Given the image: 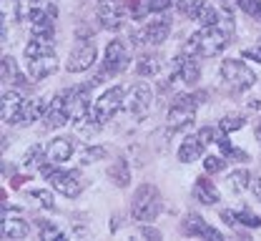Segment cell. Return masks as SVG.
<instances>
[{
	"label": "cell",
	"mask_w": 261,
	"mask_h": 241,
	"mask_svg": "<svg viewBox=\"0 0 261 241\" xmlns=\"http://www.w3.org/2000/svg\"><path fill=\"white\" fill-rule=\"evenodd\" d=\"M161 208H163V199L156 186L143 183V186L136 189L133 201H130V216L136 221H153V219H159Z\"/></svg>",
	"instance_id": "obj_3"
},
{
	"label": "cell",
	"mask_w": 261,
	"mask_h": 241,
	"mask_svg": "<svg viewBox=\"0 0 261 241\" xmlns=\"http://www.w3.org/2000/svg\"><path fill=\"white\" fill-rule=\"evenodd\" d=\"M254 133H256V141H259V146H261V121L256 123V128H254Z\"/></svg>",
	"instance_id": "obj_41"
},
{
	"label": "cell",
	"mask_w": 261,
	"mask_h": 241,
	"mask_svg": "<svg viewBox=\"0 0 261 241\" xmlns=\"http://www.w3.org/2000/svg\"><path fill=\"white\" fill-rule=\"evenodd\" d=\"M241 56H244V58H251V61H256V63H261V48H254V50H251V48H246Z\"/></svg>",
	"instance_id": "obj_38"
},
{
	"label": "cell",
	"mask_w": 261,
	"mask_h": 241,
	"mask_svg": "<svg viewBox=\"0 0 261 241\" xmlns=\"http://www.w3.org/2000/svg\"><path fill=\"white\" fill-rule=\"evenodd\" d=\"M198 58H201V56H196V53L181 50V53L171 61V73H173V78H181L184 83L194 86L196 81H198V75H201V63H198Z\"/></svg>",
	"instance_id": "obj_13"
},
{
	"label": "cell",
	"mask_w": 261,
	"mask_h": 241,
	"mask_svg": "<svg viewBox=\"0 0 261 241\" xmlns=\"http://www.w3.org/2000/svg\"><path fill=\"white\" fill-rule=\"evenodd\" d=\"M216 131L211 128V126H206V128H201V131H196L191 136L184 138V143H181V148H178V161H184V164H194L196 158H201L203 156V151L211 146V141H216Z\"/></svg>",
	"instance_id": "obj_11"
},
{
	"label": "cell",
	"mask_w": 261,
	"mask_h": 241,
	"mask_svg": "<svg viewBox=\"0 0 261 241\" xmlns=\"http://www.w3.org/2000/svg\"><path fill=\"white\" fill-rule=\"evenodd\" d=\"M198 103H201V93H178L173 103L168 105V131H181L191 126Z\"/></svg>",
	"instance_id": "obj_5"
},
{
	"label": "cell",
	"mask_w": 261,
	"mask_h": 241,
	"mask_svg": "<svg viewBox=\"0 0 261 241\" xmlns=\"http://www.w3.org/2000/svg\"><path fill=\"white\" fill-rule=\"evenodd\" d=\"M98 20L106 31H118L126 23L123 0H100L98 3Z\"/></svg>",
	"instance_id": "obj_17"
},
{
	"label": "cell",
	"mask_w": 261,
	"mask_h": 241,
	"mask_svg": "<svg viewBox=\"0 0 261 241\" xmlns=\"http://www.w3.org/2000/svg\"><path fill=\"white\" fill-rule=\"evenodd\" d=\"M216 143L224 148V153H226V156H233V161H249V156H246L244 151H239L236 146H231L224 136H216Z\"/></svg>",
	"instance_id": "obj_32"
},
{
	"label": "cell",
	"mask_w": 261,
	"mask_h": 241,
	"mask_svg": "<svg viewBox=\"0 0 261 241\" xmlns=\"http://www.w3.org/2000/svg\"><path fill=\"white\" fill-rule=\"evenodd\" d=\"M181 234L184 236H191V239H214V241H221L224 234L216 231L211 224H206L198 213H186L184 221H181Z\"/></svg>",
	"instance_id": "obj_16"
},
{
	"label": "cell",
	"mask_w": 261,
	"mask_h": 241,
	"mask_svg": "<svg viewBox=\"0 0 261 241\" xmlns=\"http://www.w3.org/2000/svg\"><path fill=\"white\" fill-rule=\"evenodd\" d=\"M203 169H206V173H219L226 169V158L224 156H206L203 158Z\"/></svg>",
	"instance_id": "obj_34"
},
{
	"label": "cell",
	"mask_w": 261,
	"mask_h": 241,
	"mask_svg": "<svg viewBox=\"0 0 261 241\" xmlns=\"http://www.w3.org/2000/svg\"><path fill=\"white\" fill-rule=\"evenodd\" d=\"M108 156V151L103 148V146H91V148H83V153H81V164L86 166V164H96L100 158H106Z\"/></svg>",
	"instance_id": "obj_30"
},
{
	"label": "cell",
	"mask_w": 261,
	"mask_h": 241,
	"mask_svg": "<svg viewBox=\"0 0 261 241\" xmlns=\"http://www.w3.org/2000/svg\"><path fill=\"white\" fill-rule=\"evenodd\" d=\"M221 78L233 93H244L249 91L254 83H256V73L249 68L244 61H236V58H228L221 63Z\"/></svg>",
	"instance_id": "obj_9"
},
{
	"label": "cell",
	"mask_w": 261,
	"mask_h": 241,
	"mask_svg": "<svg viewBox=\"0 0 261 241\" xmlns=\"http://www.w3.org/2000/svg\"><path fill=\"white\" fill-rule=\"evenodd\" d=\"M45 98H25L23 105H20V113H18V118H15V123L18 126H31L33 121H38V118H43L45 116Z\"/></svg>",
	"instance_id": "obj_19"
},
{
	"label": "cell",
	"mask_w": 261,
	"mask_h": 241,
	"mask_svg": "<svg viewBox=\"0 0 261 241\" xmlns=\"http://www.w3.org/2000/svg\"><path fill=\"white\" fill-rule=\"evenodd\" d=\"M33 196L40 201V206L43 208H50V211L56 208V201H53V196H50L48 191H33Z\"/></svg>",
	"instance_id": "obj_37"
},
{
	"label": "cell",
	"mask_w": 261,
	"mask_h": 241,
	"mask_svg": "<svg viewBox=\"0 0 261 241\" xmlns=\"http://www.w3.org/2000/svg\"><path fill=\"white\" fill-rule=\"evenodd\" d=\"M194 196L203 204V206H214V204H219V191H216V186L211 183V178H206V176H198L194 183Z\"/></svg>",
	"instance_id": "obj_22"
},
{
	"label": "cell",
	"mask_w": 261,
	"mask_h": 241,
	"mask_svg": "<svg viewBox=\"0 0 261 241\" xmlns=\"http://www.w3.org/2000/svg\"><path fill=\"white\" fill-rule=\"evenodd\" d=\"M56 15H58V10H56L53 3H45V0L33 3L31 8L25 10V20H28L31 35H38V38H56V31H53Z\"/></svg>",
	"instance_id": "obj_6"
},
{
	"label": "cell",
	"mask_w": 261,
	"mask_h": 241,
	"mask_svg": "<svg viewBox=\"0 0 261 241\" xmlns=\"http://www.w3.org/2000/svg\"><path fill=\"white\" fill-rule=\"evenodd\" d=\"M108 178L116 183V186H128V181H130V169H128V161L121 156V158H116L113 161V166L108 169Z\"/></svg>",
	"instance_id": "obj_28"
},
{
	"label": "cell",
	"mask_w": 261,
	"mask_h": 241,
	"mask_svg": "<svg viewBox=\"0 0 261 241\" xmlns=\"http://www.w3.org/2000/svg\"><path fill=\"white\" fill-rule=\"evenodd\" d=\"M231 35H233V15H231V13H224V18H221L219 25H208V28L196 31V33L186 40L184 50L196 53V56H201V58H211V56H219L228 43H231Z\"/></svg>",
	"instance_id": "obj_1"
},
{
	"label": "cell",
	"mask_w": 261,
	"mask_h": 241,
	"mask_svg": "<svg viewBox=\"0 0 261 241\" xmlns=\"http://www.w3.org/2000/svg\"><path fill=\"white\" fill-rule=\"evenodd\" d=\"M48 158V146H31L25 151V158H23V166L25 169H40Z\"/></svg>",
	"instance_id": "obj_29"
},
{
	"label": "cell",
	"mask_w": 261,
	"mask_h": 241,
	"mask_svg": "<svg viewBox=\"0 0 261 241\" xmlns=\"http://www.w3.org/2000/svg\"><path fill=\"white\" fill-rule=\"evenodd\" d=\"M151 103H153V93L146 83H136L130 86V91L126 93V111L136 118H143L148 111H151Z\"/></svg>",
	"instance_id": "obj_15"
},
{
	"label": "cell",
	"mask_w": 261,
	"mask_h": 241,
	"mask_svg": "<svg viewBox=\"0 0 261 241\" xmlns=\"http://www.w3.org/2000/svg\"><path fill=\"white\" fill-rule=\"evenodd\" d=\"M73 151H75V143H73V138H68V136L53 138V141L48 143V158H50L53 164H65V161H70Z\"/></svg>",
	"instance_id": "obj_21"
},
{
	"label": "cell",
	"mask_w": 261,
	"mask_h": 241,
	"mask_svg": "<svg viewBox=\"0 0 261 241\" xmlns=\"http://www.w3.org/2000/svg\"><path fill=\"white\" fill-rule=\"evenodd\" d=\"M130 66V53H128V45L121 40V38H116V40H111L108 43V48H106V58H103V68L100 73L96 75V81L91 83V86H96L100 81H106L108 75H118V73H123V70Z\"/></svg>",
	"instance_id": "obj_7"
},
{
	"label": "cell",
	"mask_w": 261,
	"mask_h": 241,
	"mask_svg": "<svg viewBox=\"0 0 261 241\" xmlns=\"http://www.w3.org/2000/svg\"><path fill=\"white\" fill-rule=\"evenodd\" d=\"M0 70H3V81H5V83H13V86H25V83H28V78H23V73L18 70L13 56H3Z\"/></svg>",
	"instance_id": "obj_26"
},
{
	"label": "cell",
	"mask_w": 261,
	"mask_h": 241,
	"mask_svg": "<svg viewBox=\"0 0 261 241\" xmlns=\"http://www.w3.org/2000/svg\"><path fill=\"white\" fill-rule=\"evenodd\" d=\"M38 171L50 181V186H53L58 194H63L68 199H75V196L86 189V181H83V176L78 171H65V169H58V166H53V164H48V161H45Z\"/></svg>",
	"instance_id": "obj_4"
},
{
	"label": "cell",
	"mask_w": 261,
	"mask_h": 241,
	"mask_svg": "<svg viewBox=\"0 0 261 241\" xmlns=\"http://www.w3.org/2000/svg\"><path fill=\"white\" fill-rule=\"evenodd\" d=\"M184 10H186V15H189V18H194V20L201 23V28L219 25V23H221V18H224V13H219L208 0H189Z\"/></svg>",
	"instance_id": "obj_18"
},
{
	"label": "cell",
	"mask_w": 261,
	"mask_h": 241,
	"mask_svg": "<svg viewBox=\"0 0 261 241\" xmlns=\"http://www.w3.org/2000/svg\"><path fill=\"white\" fill-rule=\"evenodd\" d=\"M246 121L241 118V116H226V118H221V131L228 133V131H236V128H241Z\"/></svg>",
	"instance_id": "obj_36"
},
{
	"label": "cell",
	"mask_w": 261,
	"mask_h": 241,
	"mask_svg": "<svg viewBox=\"0 0 261 241\" xmlns=\"http://www.w3.org/2000/svg\"><path fill=\"white\" fill-rule=\"evenodd\" d=\"M23 101H25V98H23L15 88L3 91V101H0V116H3V123H15Z\"/></svg>",
	"instance_id": "obj_20"
},
{
	"label": "cell",
	"mask_w": 261,
	"mask_h": 241,
	"mask_svg": "<svg viewBox=\"0 0 261 241\" xmlns=\"http://www.w3.org/2000/svg\"><path fill=\"white\" fill-rule=\"evenodd\" d=\"M171 33V18L168 15H161L153 18L151 23H146L138 33H136V43H143V45H161L163 40Z\"/></svg>",
	"instance_id": "obj_14"
},
{
	"label": "cell",
	"mask_w": 261,
	"mask_h": 241,
	"mask_svg": "<svg viewBox=\"0 0 261 241\" xmlns=\"http://www.w3.org/2000/svg\"><path fill=\"white\" fill-rule=\"evenodd\" d=\"M161 70H163V61L159 56H153V53H143L138 58V63H136V73L143 75V78H156Z\"/></svg>",
	"instance_id": "obj_24"
},
{
	"label": "cell",
	"mask_w": 261,
	"mask_h": 241,
	"mask_svg": "<svg viewBox=\"0 0 261 241\" xmlns=\"http://www.w3.org/2000/svg\"><path fill=\"white\" fill-rule=\"evenodd\" d=\"M221 219L226 221L228 226H236V224H244V226H251V229H259L261 226V219L254 213V211H249V208H244V211H221Z\"/></svg>",
	"instance_id": "obj_23"
},
{
	"label": "cell",
	"mask_w": 261,
	"mask_h": 241,
	"mask_svg": "<svg viewBox=\"0 0 261 241\" xmlns=\"http://www.w3.org/2000/svg\"><path fill=\"white\" fill-rule=\"evenodd\" d=\"M181 0H146V10L148 13H153V15H159V13H166L168 8H173V5H178Z\"/></svg>",
	"instance_id": "obj_33"
},
{
	"label": "cell",
	"mask_w": 261,
	"mask_h": 241,
	"mask_svg": "<svg viewBox=\"0 0 261 241\" xmlns=\"http://www.w3.org/2000/svg\"><path fill=\"white\" fill-rule=\"evenodd\" d=\"M121 108H126V88H123V86H113V88H108L96 103H93L91 111H93L98 123L106 126L111 118H116V113H118Z\"/></svg>",
	"instance_id": "obj_10"
},
{
	"label": "cell",
	"mask_w": 261,
	"mask_h": 241,
	"mask_svg": "<svg viewBox=\"0 0 261 241\" xmlns=\"http://www.w3.org/2000/svg\"><path fill=\"white\" fill-rule=\"evenodd\" d=\"M236 5H239L249 18H254L256 23H261V0H236Z\"/></svg>",
	"instance_id": "obj_31"
},
{
	"label": "cell",
	"mask_w": 261,
	"mask_h": 241,
	"mask_svg": "<svg viewBox=\"0 0 261 241\" xmlns=\"http://www.w3.org/2000/svg\"><path fill=\"white\" fill-rule=\"evenodd\" d=\"M73 101H75V88L61 91L45 108V116H43L45 128H61L68 121H73Z\"/></svg>",
	"instance_id": "obj_8"
},
{
	"label": "cell",
	"mask_w": 261,
	"mask_h": 241,
	"mask_svg": "<svg viewBox=\"0 0 261 241\" xmlns=\"http://www.w3.org/2000/svg\"><path fill=\"white\" fill-rule=\"evenodd\" d=\"M226 186L231 194H244L249 186H251V173L246 171V169H236V171H231L226 176Z\"/></svg>",
	"instance_id": "obj_27"
},
{
	"label": "cell",
	"mask_w": 261,
	"mask_h": 241,
	"mask_svg": "<svg viewBox=\"0 0 261 241\" xmlns=\"http://www.w3.org/2000/svg\"><path fill=\"white\" fill-rule=\"evenodd\" d=\"M56 38H38L33 35L25 45V66L31 81H43L48 75H53L58 70V58L53 50Z\"/></svg>",
	"instance_id": "obj_2"
},
{
	"label": "cell",
	"mask_w": 261,
	"mask_h": 241,
	"mask_svg": "<svg viewBox=\"0 0 261 241\" xmlns=\"http://www.w3.org/2000/svg\"><path fill=\"white\" fill-rule=\"evenodd\" d=\"M96 63V43L93 40H86V38H78L70 48V56H68V63L65 68L70 73H83Z\"/></svg>",
	"instance_id": "obj_12"
},
{
	"label": "cell",
	"mask_w": 261,
	"mask_h": 241,
	"mask_svg": "<svg viewBox=\"0 0 261 241\" xmlns=\"http://www.w3.org/2000/svg\"><path fill=\"white\" fill-rule=\"evenodd\" d=\"M40 239H65V234L58 226H53L48 221H40Z\"/></svg>",
	"instance_id": "obj_35"
},
{
	"label": "cell",
	"mask_w": 261,
	"mask_h": 241,
	"mask_svg": "<svg viewBox=\"0 0 261 241\" xmlns=\"http://www.w3.org/2000/svg\"><path fill=\"white\" fill-rule=\"evenodd\" d=\"M141 236H148V239H161V234H159L156 229H148V226H143V229H141Z\"/></svg>",
	"instance_id": "obj_39"
},
{
	"label": "cell",
	"mask_w": 261,
	"mask_h": 241,
	"mask_svg": "<svg viewBox=\"0 0 261 241\" xmlns=\"http://www.w3.org/2000/svg\"><path fill=\"white\" fill-rule=\"evenodd\" d=\"M128 8L130 10H136V8H138V0H128Z\"/></svg>",
	"instance_id": "obj_42"
},
{
	"label": "cell",
	"mask_w": 261,
	"mask_h": 241,
	"mask_svg": "<svg viewBox=\"0 0 261 241\" xmlns=\"http://www.w3.org/2000/svg\"><path fill=\"white\" fill-rule=\"evenodd\" d=\"M251 189H254V194H256V199H261V176L251 183Z\"/></svg>",
	"instance_id": "obj_40"
},
{
	"label": "cell",
	"mask_w": 261,
	"mask_h": 241,
	"mask_svg": "<svg viewBox=\"0 0 261 241\" xmlns=\"http://www.w3.org/2000/svg\"><path fill=\"white\" fill-rule=\"evenodd\" d=\"M0 231H3V239H25L31 234V226L23 219H8L5 216Z\"/></svg>",
	"instance_id": "obj_25"
}]
</instances>
